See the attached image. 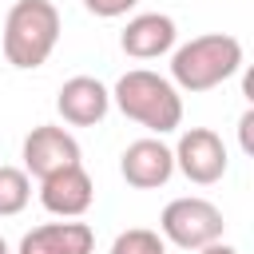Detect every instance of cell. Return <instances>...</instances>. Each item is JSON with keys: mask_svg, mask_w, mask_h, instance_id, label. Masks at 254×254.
<instances>
[{"mask_svg": "<svg viewBox=\"0 0 254 254\" xmlns=\"http://www.w3.org/2000/svg\"><path fill=\"white\" fill-rule=\"evenodd\" d=\"M111 103L139 127H147L151 135H167L183 127V95L179 87L151 71V67H131L115 79L111 87Z\"/></svg>", "mask_w": 254, "mask_h": 254, "instance_id": "cell-1", "label": "cell"}, {"mask_svg": "<svg viewBox=\"0 0 254 254\" xmlns=\"http://www.w3.org/2000/svg\"><path fill=\"white\" fill-rule=\"evenodd\" d=\"M242 71V40L226 32H206L187 40L183 48H171V83L179 91H214L230 75Z\"/></svg>", "mask_w": 254, "mask_h": 254, "instance_id": "cell-2", "label": "cell"}, {"mask_svg": "<svg viewBox=\"0 0 254 254\" xmlns=\"http://www.w3.org/2000/svg\"><path fill=\"white\" fill-rule=\"evenodd\" d=\"M60 44V8L52 0H16L4 16V60L20 71H36Z\"/></svg>", "mask_w": 254, "mask_h": 254, "instance_id": "cell-3", "label": "cell"}, {"mask_svg": "<svg viewBox=\"0 0 254 254\" xmlns=\"http://www.w3.org/2000/svg\"><path fill=\"white\" fill-rule=\"evenodd\" d=\"M226 230V218L222 210L210 202V198H198V194H183V198H171L159 214V234L163 242L179 246V250H202L210 242H218Z\"/></svg>", "mask_w": 254, "mask_h": 254, "instance_id": "cell-4", "label": "cell"}, {"mask_svg": "<svg viewBox=\"0 0 254 254\" xmlns=\"http://www.w3.org/2000/svg\"><path fill=\"white\" fill-rule=\"evenodd\" d=\"M175 155V171H183V179H190L194 187H210L226 175V143L218 131L210 127H187L179 135V143L171 147Z\"/></svg>", "mask_w": 254, "mask_h": 254, "instance_id": "cell-5", "label": "cell"}, {"mask_svg": "<svg viewBox=\"0 0 254 254\" xmlns=\"http://www.w3.org/2000/svg\"><path fill=\"white\" fill-rule=\"evenodd\" d=\"M20 159H24V171L28 179H44L52 171H64V167H75L83 163V151L75 143V135L67 127H56V123H40L24 135V147H20Z\"/></svg>", "mask_w": 254, "mask_h": 254, "instance_id": "cell-6", "label": "cell"}, {"mask_svg": "<svg viewBox=\"0 0 254 254\" xmlns=\"http://www.w3.org/2000/svg\"><path fill=\"white\" fill-rule=\"evenodd\" d=\"M119 175L127 187L135 190H159L171 183L175 175V155L171 147L159 139V135H147V139H135L127 143V151L119 155Z\"/></svg>", "mask_w": 254, "mask_h": 254, "instance_id": "cell-7", "label": "cell"}, {"mask_svg": "<svg viewBox=\"0 0 254 254\" xmlns=\"http://www.w3.org/2000/svg\"><path fill=\"white\" fill-rule=\"evenodd\" d=\"M95 202V183L83 171V163L52 171L40 179V206L56 218H83Z\"/></svg>", "mask_w": 254, "mask_h": 254, "instance_id": "cell-8", "label": "cell"}, {"mask_svg": "<svg viewBox=\"0 0 254 254\" xmlns=\"http://www.w3.org/2000/svg\"><path fill=\"white\" fill-rule=\"evenodd\" d=\"M56 111L64 123L71 127H95L103 123V115L111 111V91L95 79V75H71L64 79V87L56 91Z\"/></svg>", "mask_w": 254, "mask_h": 254, "instance_id": "cell-9", "label": "cell"}, {"mask_svg": "<svg viewBox=\"0 0 254 254\" xmlns=\"http://www.w3.org/2000/svg\"><path fill=\"white\" fill-rule=\"evenodd\" d=\"M91 250H95V230L79 218L32 226L16 246V254H91Z\"/></svg>", "mask_w": 254, "mask_h": 254, "instance_id": "cell-10", "label": "cell"}, {"mask_svg": "<svg viewBox=\"0 0 254 254\" xmlns=\"http://www.w3.org/2000/svg\"><path fill=\"white\" fill-rule=\"evenodd\" d=\"M175 40H179V28L167 12H139L119 32V48L131 60H159L175 48Z\"/></svg>", "mask_w": 254, "mask_h": 254, "instance_id": "cell-11", "label": "cell"}, {"mask_svg": "<svg viewBox=\"0 0 254 254\" xmlns=\"http://www.w3.org/2000/svg\"><path fill=\"white\" fill-rule=\"evenodd\" d=\"M32 202V179L24 167H0V218L20 214Z\"/></svg>", "mask_w": 254, "mask_h": 254, "instance_id": "cell-12", "label": "cell"}, {"mask_svg": "<svg viewBox=\"0 0 254 254\" xmlns=\"http://www.w3.org/2000/svg\"><path fill=\"white\" fill-rule=\"evenodd\" d=\"M107 254H167V242H163V234H159V230L131 226V230H123V234L111 242V250H107Z\"/></svg>", "mask_w": 254, "mask_h": 254, "instance_id": "cell-13", "label": "cell"}, {"mask_svg": "<svg viewBox=\"0 0 254 254\" xmlns=\"http://www.w3.org/2000/svg\"><path fill=\"white\" fill-rule=\"evenodd\" d=\"M135 4H139V0H83V8H87L91 16H99V20H119V16H127Z\"/></svg>", "mask_w": 254, "mask_h": 254, "instance_id": "cell-14", "label": "cell"}, {"mask_svg": "<svg viewBox=\"0 0 254 254\" xmlns=\"http://www.w3.org/2000/svg\"><path fill=\"white\" fill-rule=\"evenodd\" d=\"M250 127H254V107H246V111H242V119H238V143H242V151H246V155H254Z\"/></svg>", "mask_w": 254, "mask_h": 254, "instance_id": "cell-15", "label": "cell"}, {"mask_svg": "<svg viewBox=\"0 0 254 254\" xmlns=\"http://www.w3.org/2000/svg\"><path fill=\"white\" fill-rule=\"evenodd\" d=\"M194 254H238V250H234V246H226V242L218 238V242H210V246H202V250H194Z\"/></svg>", "mask_w": 254, "mask_h": 254, "instance_id": "cell-16", "label": "cell"}, {"mask_svg": "<svg viewBox=\"0 0 254 254\" xmlns=\"http://www.w3.org/2000/svg\"><path fill=\"white\" fill-rule=\"evenodd\" d=\"M0 254H12V250H8V242H4V238H0Z\"/></svg>", "mask_w": 254, "mask_h": 254, "instance_id": "cell-17", "label": "cell"}]
</instances>
